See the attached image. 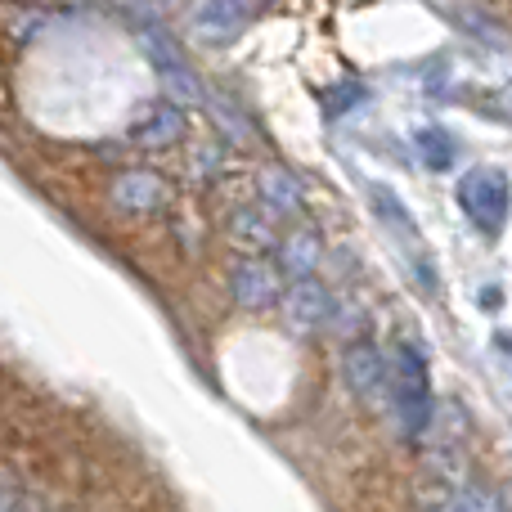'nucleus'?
Returning a JSON list of instances; mask_svg holds the SVG:
<instances>
[{
	"mask_svg": "<svg viewBox=\"0 0 512 512\" xmlns=\"http://www.w3.org/2000/svg\"><path fill=\"white\" fill-rule=\"evenodd\" d=\"M23 9H50V5H81V0H14Z\"/></svg>",
	"mask_w": 512,
	"mask_h": 512,
	"instance_id": "20",
	"label": "nucleus"
},
{
	"mask_svg": "<svg viewBox=\"0 0 512 512\" xmlns=\"http://www.w3.org/2000/svg\"><path fill=\"white\" fill-rule=\"evenodd\" d=\"M230 239H234V248H243V252H252V256H261V252H270L274 248V216L265 212V207H239V212L230 216Z\"/></svg>",
	"mask_w": 512,
	"mask_h": 512,
	"instance_id": "10",
	"label": "nucleus"
},
{
	"mask_svg": "<svg viewBox=\"0 0 512 512\" xmlns=\"http://www.w3.org/2000/svg\"><path fill=\"white\" fill-rule=\"evenodd\" d=\"M162 90H167V104H203L207 99V90H203V81L194 77L189 68H171V72H162Z\"/></svg>",
	"mask_w": 512,
	"mask_h": 512,
	"instance_id": "15",
	"label": "nucleus"
},
{
	"mask_svg": "<svg viewBox=\"0 0 512 512\" xmlns=\"http://www.w3.org/2000/svg\"><path fill=\"white\" fill-rule=\"evenodd\" d=\"M167 180L153 176V171H117L113 185H108V203L122 216H153L167 207Z\"/></svg>",
	"mask_w": 512,
	"mask_h": 512,
	"instance_id": "3",
	"label": "nucleus"
},
{
	"mask_svg": "<svg viewBox=\"0 0 512 512\" xmlns=\"http://www.w3.org/2000/svg\"><path fill=\"white\" fill-rule=\"evenodd\" d=\"M135 41H140V50L149 54L153 63H158V72H171V68H185V54H180V45L171 41L167 32H162L158 23H140L135 27Z\"/></svg>",
	"mask_w": 512,
	"mask_h": 512,
	"instance_id": "12",
	"label": "nucleus"
},
{
	"mask_svg": "<svg viewBox=\"0 0 512 512\" xmlns=\"http://www.w3.org/2000/svg\"><path fill=\"white\" fill-rule=\"evenodd\" d=\"M387 400L400 418V432L418 436L432 423V387H427V364L414 346H396L387 364Z\"/></svg>",
	"mask_w": 512,
	"mask_h": 512,
	"instance_id": "1",
	"label": "nucleus"
},
{
	"mask_svg": "<svg viewBox=\"0 0 512 512\" xmlns=\"http://www.w3.org/2000/svg\"><path fill=\"white\" fill-rule=\"evenodd\" d=\"M342 378H346V387L364 400V405H382V400H387V360H382L369 342L346 346Z\"/></svg>",
	"mask_w": 512,
	"mask_h": 512,
	"instance_id": "4",
	"label": "nucleus"
},
{
	"mask_svg": "<svg viewBox=\"0 0 512 512\" xmlns=\"http://www.w3.org/2000/svg\"><path fill=\"white\" fill-rule=\"evenodd\" d=\"M185 113H180L176 104H153L149 113L140 117V122L131 126V144L135 149H149V153H158V149H176L180 140H185Z\"/></svg>",
	"mask_w": 512,
	"mask_h": 512,
	"instance_id": "7",
	"label": "nucleus"
},
{
	"mask_svg": "<svg viewBox=\"0 0 512 512\" xmlns=\"http://www.w3.org/2000/svg\"><path fill=\"white\" fill-rule=\"evenodd\" d=\"M256 189H261V207L274 216V221H279V216H297L301 203H306L297 176H288L283 167H265L261 176H256Z\"/></svg>",
	"mask_w": 512,
	"mask_h": 512,
	"instance_id": "8",
	"label": "nucleus"
},
{
	"mask_svg": "<svg viewBox=\"0 0 512 512\" xmlns=\"http://www.w3.org/2000/svg\"><path fill=\"white\" fill-rule=\"evenodd\" d=\"M230 292L243 310H270L274 301H279V274H274V265H265L261 256H252V261L234 265Z\"/></svg>",
	"mask_w": 512,
	"mask_h": 512,
	"instance_id": "6",
	"label": "nucleus"
},
{
	"mask_svg": "<svg viewBox=\"0 0 512 512\" xmlns=\"http://www.w3.org/2000/svg\"><path fill=\"white\" fill-rule=\"evenodd\" d=\"M414 144H418V158H423L432 171L454 167V140L441 131V126H423V131H414Z\"/></svg>",
	"mask_w": 512,
	"mask_h": 512,
	"instance_id": "14",
	"label": "nucleus"
},
{
	"mask_svg": "<svg viewBox=\"0 0 512 512\" xmlns=\"http://www.w3.org/2000/svg\"><path fill=\"white\" fill-rule=\"evenodd\" d=\"M373 203H378V216H382V221L396 225V230L405 234V239H418V225L409 221V212L400 207V198L391 194V189H373Z\"/></svg>",
	"mask_w": 512,
	"mask_h": 512,
	"instance_id": "16",
	"label": "nucleus"
},
{
	"mask_svg": "<svg viewBox=\"0 0 512 512\" xmlns=\"http://www.w3.org/2000/svg\"><path fill=\"white\" fill-rule=\"evenodd\" d=\"M360 104H364V90L355 86V81H351V86H337L333 99H328V108H333V113H337V108H360Z\"/></svg>",
	"mask_w": 512,
	"mask_h": 512,
	"instance_id": "18",
	"label": "nucleus"
},
{
	"mask_svg": "<svg viewBox=\"0 0 512 512\" xmlns=\"http://www.w3.org/2000/svg\"><path fill=\"white\" fill-rule=\"evenodd\" d=\"M459 203L463 212L472 216V225L486 234H499L508 221V203H512V185L504 171H490V167H477L459 180Z\"/></svg>",
	"mask_w": 512,
	"mask_h": 512,
	"instance_id": "2",
	"label": "nucleus"
},
{
	"mask_svg": "<svg viewBox=\"0 0 512 512\" xmlns=\"http://www.w3.org/2000/svg\"><path fill=\"white\" fill-rule=\"evenodd\" d=\"M283 315H288L292 328L310 333V328H324L333 319V297L319 279H297L288 292H283Z\"/></svg>",
	"mask_w": 512,
	"mask_h": 512,
	"instance_id": "5",
	"label": "nucleus"
},
{
	"mask_svg": "<svg viewBox=\"0 0 512 512\" xmlns=\"http://www.w3.org/2000/svg\"><path fill=\"white\" fill-rule=\"evenodd\" d=\"M243 23H248L243 0H203V9H198V36L203 41H234L243 32Z\"/></svg>",
	"mask_w": 512,
	"mask_h": 512,
	"instance_id": "9",
	"label": "nucleus"
},
{
	"mask_svg": "<svg viewBox=\"0 0 512 512\" xmlns=\"http://www.w3.org/2000/svg\"><path fill=\"white\" fill-rule=\"evenodd\" d=\"M508 108H512V86H508Z\"/></svg>",
	"mask_w": 512,
	"mask_h": 512,
	"instance_id": "21",
	"label": "nucleus"
},
{
	"mask_svg": "<svg viewBox=\"0 0 512 512\" xmlns=\"http://www.w3.org/2000/svg\"><path fill=\"white\" fill-rule=\"evenodd\" d=\"M212 117H216V126H221V131L230 135V140H239V144H248V140H252V122H248V117L234 113V108L225 104V99H212Z\"/></svg>",
	"mask_w": 512,
	"mask_h": 512,
	"instance_id": "17",
	"label": "nucleus"
},
{
	"mask_svg": "<svg viewBox=\"0 0 512 512\" xmlns=\"http://www.w3.org/2000/svg\"><path fill=\"white\" fill-rule=\"evenodd\" d=\"M319 265V239L315 230H297L279 243V270L292 274V279H310Z\"/></svg>",
	"mask_w": 512,
	"mask_h": 512,
	"instance_id": "11",
	"label": "nucleus"
},
{
	"mask_svg": "<svg viewBox=\"0 0 512 512\" xmlns=\"http://www.w3.org/2000/svg\"><path fill=\"white\" fill-rule=\"evenodd\" d=\"M427 512H508V508L499 504L490 490L463 486V490H454V495H445V499H432V504H427Z\"/></svg>",
	"mask_w": 512,
	"mask_h": 512,
	"instance_id": "13",
	"label": "nucleus"
},
{
	"mask_svg": "<svg viewBox=\"0 0 512 512\" xmlns=\"http://www.w3.org/2000/svg\"><path fill=\"white\" fill-rule=\"evenodd\" d=\"M0 512H32V508H27L18 495H9V490H0Z\"/></svg>",
	"mask_w": 512,
	"mask_h": 512,
	"instance_id": "19",
	"label": "nucleus"
}]
</instances>
